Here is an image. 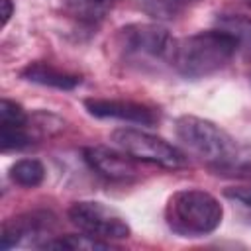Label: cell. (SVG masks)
<instances>
[{"label": "cell", "instance_id": "14", "mask_svg": "<svg viewBox=\"0 0 251 251\" xmlns=\"http://www.w3.org/2000/svg\"><path fill=\"white\" fill-rule=\"evenodd\" d=\"M216 27L226 29L237 39L239 51L251 55V18L243 14H224L216 20Z\"/></svg>", "mask_w": 251, "mask_h": 251}, {"label": "cell", "instance_id": "18", "mask_svg": "<svg viewBox=\"0 0 251 251\" xmlns=\"http://www.w3.org/2000/svg\"><path fill=\"white\" fill-rule=\"evenodd\" d=\"M224 196L239 204L243 210L251 212V186H227L224 190Z\"/></svg>", "mask_w": 251, "mask_h": 251}, {"label": "cell", "instance_id": "13", "mask_svg": "<svg viewBox=\"0 0 251 251\" xmlns=\"http://www.w3.org/2000/svg\"><path fill=\"white\" fill-rule=\"evenodd\" d=\"M39 249H71V251H94V249H110V241L96 239L86 233H69V235H53L41 243Z\"/></svg>", "mask_w": 251, "mask_h": 251}, {"label": "cell", "instance_id": "7", "mask_svg": "<svg viewBox=\"0 0 251 251\" xmlns=\"http://www.w3.org/2000/svg\"><path fill=\"white\" fill-rule=\"evenodd\" d=\"M53 227H55V216L45 210H33V212L14 216L2 224L0 249L8 251V249L20 247V245L41 247L39 237H43L45 241L49 237H53L51 235Z\"/></svg>", "mask_w": 251, "mask_h": 251}, {"label": "cell", "instance_id": "3", "mask_svg": "<svg viewBox=\"0 0 251 251\" xmlns=\"http://www.w3.org/2000/svg\"><path fill=\"white\" fill-rule=\"evenodd\" d=\"M175 133L190 151L206 161L227 165L237 157L235 139L210 120L198 116H180L175 122Z\"/></svg>", "mask_w": 251, "mask_h": 251}, {"label": "cell", "instance_id": "15", "mask_svg": "<svg viewBox=\"0 0 251 251\" xmlns=\"http://www.w3.org/2000/svg\"><path fill=\"white\" fill-rule=\"evenodd\" d=\"M33 143L27 129V122H0V145L2 153L22 151Z\"/></svg>", "mask_w": 251, "mask_h": 251}, {"label": "cell", "instance_id": "6", "mask_svg": "<svg viewBox=\"0 0 251 251\" xmlns=\"http://www.w3.org/2000/svg\"><path fill=\"white\" fill-rule=\"evenodd\" d=\"M67 216L75 227L96 239L116 241V239H127L131 235V227L127 220L116 208L98 200L73 202L69 206Z\"/></svg>", "mask_w": 251, "mask_h": 251}, {"label": "cell", "instance_id": "9", "mask_svg": "<svg viewBox=\"0 0 251 251\" xmlns=\"http://www.w3.org/2000/svg\"><path fill=\"white\" fill-rule=\"evenodd\" d=\"M82 159L90 171H94L106 180L127 182L137 173L135 165L131 163L133 157H129L122 149L118 151V149H110L104 145H90L82 149Z\"/></svg>", "mask_w": 251, "mask_h": 251}, {"label": "cell", "instance_id": "1", "mask_svg": "<svg viewBox=\"0 0 251 251\" xmlns=\"http://www.w3.org/2000/svg\"><path fill=\"white\" fill-rule=\"evenodd\" d=\"M239 51L237 39L222 27L175 39L169 63L186 78H202L222 71Z\"/></svg>", "mask_w": 251, "mask_h": 251}, {"label": "cell", "instance_id": "17", "mask_svg": "<svg viewBox=\"0 0 251 251\" xmlns=\"http://www.w3.org/2000/svg\"><path fill=\"white\" fill-rule=\"evenodd\" d=\"M0 122H27V114L20 104H16L8 98H2V102H0Z\"/></svg>", "mask_w": 251, "mask_h": 251}, {"label": "cell", "instance_id": "16", "mask_svg": "<svg viewBox=\"0 0 251 251\" xmlns=\"http://www.w3.org/2000/svg\"><path fill=\"white\" fill-rule=\"evenodd\" d=\"M200 0H141L143 10L155 20H173Z\"/></svg>", "mask_w": 251, "mask_h": 251}, {"label": "cell", "instance_id": "2", "mask_svg": "<svg viewBox=\"0 0 251 251\" xmlns=\"http://www.w3.org/2000/svg\"><path fill=\"white\" fill-rule=\"evenodd\" d=\"M224 218L220 200L202 188H180L165 204V222L180 237H202L216 231Z\"/></svg>", "mask_w": 251, "mask_h": 251}, {"label": "cell", "instance_id": "10", "mask_svg": "<svg viewBox=\"0 0 251 251\" xmlns=\"http://www.w3.org/2000/svg\"><path fill=\"white\" fill-rule=\"evenodd\" d=\"M120 0H63L65 16L84 31H96Z\"/></svg>", "mask_w": 251, "mask_h": 251}, {"label": "cell", "instance_id": "11", "mask_svg": "<svg viewBox=\"0 0 251 251\" xmlns=\"http://www.w3.org/2000/svg\"><path fill=\"white\" fill-rule=\"evenodd\" d=\"M20 76L27 82L47 86V88H57V90H73L82 82L80 75L63 71V69H59L51 63H45V61L27 63L20 71Z\"/></svg>", "mask_w": 251, "mask_h": 251}, {"label": "cell", "instance_id": "19", "mask_svg": "<svg viewBox=\"0 0 251 251\" xmlns=\"http://www.w3.org/2000/svg\"><path fill=\"white\" fill-rule=\"evenodd\" d=\"M0 8H2V27H6V24L10 22V18L14 14V2L12 0H0Z\"/></svg>", "mask_w": 251, "mask_h": 251}, {"label": "cell", "instance_id": "5", "mask_svg": "<svg viewBox=\"0 0 251 251\" xmlns=\"http://www.w3.org/2000/svg\"><path fill=\"white\" fill-rule=\"evenodd\" d=\"M110 139L122 151H126L133 159H141L153 165H161L165 169H182L188 165L186 155L161 135L149 133L137 127H118L112 131Z\"/></svg>", "mask_w": 251, "mask_h": 251}, {"label": "cell", "instance_id": "4", "mask_svg": "<svg viewBox=\"0 0 251 251\" xmlns=\"http://www.w3.org/2000/svg\"><path fill=\"white\" fill-rule=\"evenodd\" d=\"M175 39L161 24L135 22L120 27L114 35V45L126 61L133 63H157L167 61Z\"/></svg>", "mask_w": 251, "mask_h": 251}, {"label": "cell", "instance_id": "20", "mask_svg": "<svg viewBox=\"0 0 251 251\" xmlns=\"http://www.w3.org/2000/svg\"><path fill=\"white\" fill-rule=\"evenodd\" d=\"M247 2H249V4H251V0H247Z\"/></svg>", "mask_w": 251, "mask_h": 251}, {"label": "cell", "instance_id": "8", "mask_svg": "<svg viewBox=\"0 0 251 251\" xmlns=\"http://www.w3.org/2000/svg\"><path fill=\"white\" fill-rule=\"evenodd\" d=\"M84 108L90 116L102 120H120L139 126H155L161 120V112L149 104L122 98H86Z\"/></svg>", "mask_w": 251, "mask_h": 251}, {"label": "cell", "instance_id": "12", "mask_svg": "<svg viewBox=\"0 0 251 251\" xmlns=\"http://www.w3.org/2000/svg\"><path fill=\"white\" fill-rule=\"evenodd\" d=\"M8 176L14 184L24 186V188H35L45 180V165L39 159H18L16 163L10 165Z\"/></svg>", "mask_w": 251, "mask_h": 251}]
</instances>
